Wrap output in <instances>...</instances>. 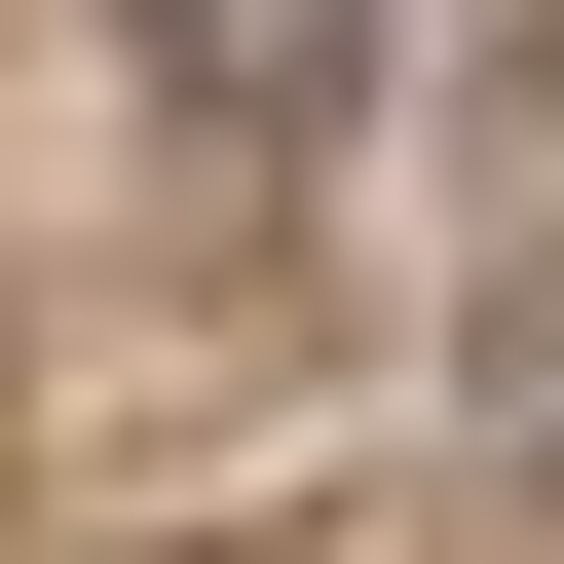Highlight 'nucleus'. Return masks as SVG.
I'll list each match as a JSON object with an SVG mask.
<instances>
[{"label":"nucleus","mask_w":564,"mask_h":564,"mask_svg":"<svg viewBox=\"0 0 564 564\" xmlns=\"http://www.w3.org/2000/svg\"><path fill=\"white\" fill-rule=\"evenodd\" d=\"M151 76H188L226 151H339V113H377V0H151Z\"/></svg>","instance_id":"nucleus-1"}]
</instances>
